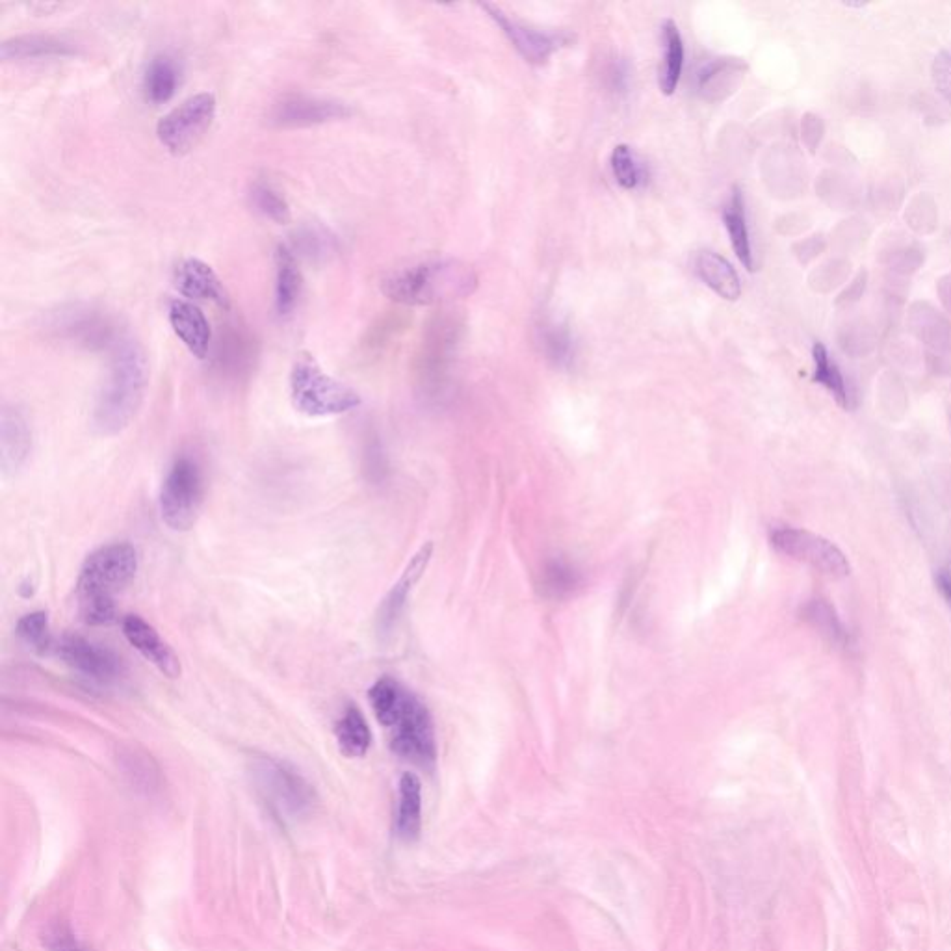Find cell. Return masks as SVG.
I'll use <instances>...</instances> for the list:
<instances>
[{"instance_id":"1","label":"cell","mask_w":951,"mask_h":951,"mask_svg":"<svg viewBox=\"0 0 951 951\" xmlns=\"http://www.w3.org/2000/svg\"><path fill=\"white\" fill-rule=\"evenodd\" d=\"M149 385V361L144 346L123 337L112 350L105 383L93 407V428L112 437L131 424L144 404Z\"/></svg>"},{"instance_id":"2","label":"cell","mask_w":951,"mask_h":951,"mask_svg":"<svg viewBox=\"0 0 951 951\" xmlns=\"http://www.w3.org/2000/svg\"><path fill=\"white\" fill-rule=\"evenodd\" d=\"M138 573V552L129 543H112L92 552L77 580L80 617L86 625L108 626L118 621L116 595Z\"/></svg>"},{"instance_id":"3","label":"cell","mask_w":951,"mask_h":951,"mask_svg":"<svg viewBox=\"0 0 951 951\" xmlns=\"http://www.w3.org/2000/svg\"><path fill=\"white\" fill-rule=\"evenodd\" d=\"M478 288V275L467 262L433 259L400 268L387 275L381 290L389 300L402 305H435L463 300Z\"/></svg>"},{"instance_id":"4","label":"cell","mask_w":951,"mask_h":951,"mask_svg":"<svg viewBox=\"0 0 951 951\" xmlns=\"http://www.w3.org/2000/svg\"><path fill=\"white\" fill-rule=\"evenodd\" d=\"M290 400L301 415L311 418L337 417L361 405V396L329 376L311 353L301 352L288 378Z\"/></svg>"},{"instance_id":"5","label":"cell","mask_w":951,"mask_h":951,"mask_svg":"<svg viewBox=\"0 0 951 951\" xmlns=\"http://www.w3.org/2000/svg\"><path fill=\"white\" fill-rule=\"evenodd\" d=\"M251 773L262 799L281 820L298 821L313 812V784L292 764L274 756H259L251 764Z\"/></svg>"},{"instance_id":"6","label":"cell","mask_w":951,"mask_h":951,"mask_svg":"<svg viewBox=\"0 0 951 951\" xmlns=\"http://www.w3.org/2000/svg\"><path fill=\"white\" fill-rule=\"evenodd\" d=\"M158 502L162 521L171 530L186 532L196 524L205 502V478L196 459L181 456L173 461Z\"/></svg>"},{"instance_id":"7","label":"cell","mask_w":951,"mask_h":951,"mask_svg":"<svg viewBox=\"0 0 951 951\" xmlns=\"http://www.w3.org/2000/svg\"><path fill=\"white\" fill-rule=\"evenodd\" d=\"M392 751L418 768H431L437 760L435 729L428 706L407 690L391 727Z\"/></svg>"},{"instance_id":"8","label":"cell","mask_w":951,"mask_h":951,"mask_svg":"<svg viewBox=\"0 0 951 951\" xmlns=\"http://www.w3.org/2000/svg\"><path fill=\"white\" fill-rule=\"evenodd\" d=\"M216 97L212 93H197L175 106L158 121L157 136L173 155L192 151L209 132L216 119Z\"/></svg>"},{"instance_id":"9","label":"cell","mask_w":951,"mask_h":951,"mask_svg":"<svg viewBox=\"0 0 951 951\" xmlns=\"http://www.w3.org/2000/svg\"><path fill=\"white\" fill-rule=\"evenodd\" d=\"M769 539L773 548L782 556L807 563L812 569L831 578H844L851 571L844 552L821 535L799 528L779 526L771 532Z\"/></svg>"},{"instance_id":"10","label":"cell","mask_w":951,"mask_h":951,"mask_svg":"<svg viewBox=\"0 0 951 951\" xmlns=\"http://www.w3.org/2000/svg\"><path fill=\"white\" fill-rule=\"evenodd\" d=\"M49 327L60 339L75 342L90 350H114V346L123 339L106 314L84 305L60 309L53 314Z\"/></svg>"},{"instance_id":"11","label":"cell","mask_w":951,"mask_h":951,"mask_svg":"<svg viewBox=\"0 0 951 951\" xmlns=\"http://www.w3.org/2000/svg\"><path fill=\"white\" fill-rule=\"evenodd\" d=\"M56 656L80 677L97 684H110L121 677V660L112 651L82 636L67 634L54 643Z\"/></svg>"},{"instance_id":"12","label":"cell","mask_w":951,"mask_h":951,"mask_svg":"<svg viewBox=\"0 0 951 951\" xmlns=\"http://www.w3.org/2000/svg\"><path fill=\"white\" fill-rule=\"evenodd\" d=\"M480 6L495 21L496 25L502 28V32L511 41V45L530 64H535V66L545 64L548 58L556 53L558 49H561L567 43H571V36L567 32H545V30L524 25L521 21L509 17L502 8H498L495 4H489V2H482Z\"/></svg>"},{"instance_id":"13","label":"cell","mask_w":951,"mask_h":951,"mask_svg":"<svg viewBox=\"0 0 951 951\" xmlns=\"http://www.w3.org/2000/svg\"><path fill=\"white\" fill-rule=\"evenodd\" d=\"M352 114V106L342 101L311 95H288L274 106L270 119L283 129H301L348 119Z\"/></svg>"},{"instance_id":"14","label":"cell","mask_w":951,"mask_h":951,"mask_svg":"<svg viewBox=\"0 0 951 951\" xmlns=\"http://www.w3.org/2000/svg\"><path fill=\"white\" fill-rule=\"evenodd\" d=\"M431 556H433V543L428 541L426 545L418 548L417 554L407 563V567H405L402 576L398 578V582L385 595V599L381 600L378 615H376V630H378L379 638H389L394 632V628L400 623L409 595L413 593V589L420 582V578L426 573Z\"/></svg>"},{"instance_id":"15","label":"cell","mask_w":951,"mask_h":951,"mask_svg":"<svg viewBox=\"0 0 951 951\" xmlns=\"http://www.w3.org/2000/svg\"><path fill=\"white\" fill-rule=\"evenodd\" d=\"M123 634L136 651L144 656L149 664L155 665L158 671L168 678L181 677V660L158 634L157 628L147 623L140 615H127L123 619Z\"/></svg>"},{"instance_id":"16","label":"cell","mask_w":951,"mask_h":951,"mask_svg":"<svg viewBox=\"0 0 951 951\" xmlns=\"http://www.w3.org/2000/svg\"><path fill=\"white\" fill-rule=\"evenodd\" d=\"M32 450V430L27 417L14 405H4L0 415V465L12 476L27 463Z\"/></svg>"},{"instance_id":"17","label":"cell","mask_w":951,"mask_h":951,"mask_svg":"<svg viewBox=\"0 0 951 951\" xmlns=\"http://www.w3.org/2000/svg\"><path fill=\"white\" fill-rule=\"evenodd\" d=\"M173 283L188 301H212L220 307H229V296L222 279L210 264L201 259H184L175 270Z\"/></svg>"},{"instance_id":"18","label":"cell","mask_w":951,"mask_h":951,"mask_svg":"<svg viewBox=\"0 0 951 951\" xmlns=\"http://www.w3.org/2000/svg\"><path fill=\"white\" fill-rule=\"evenodd\" d=\"M168 320L177 339L197 359H205L212 346V327L209 318L188 300H173L168 307Z\"/></svg>"},{"instance_id":"19","label":"cell","mask_w":951,"mask_h":951,"mask_svg":"<svg viewBox=\"0 0 951 951\" xmlns=\"http://www.w3.org/2000/svg\"><path fill=\"white\" fill-rule=\"evenodd\" d=\"M79 54L73 41L53 34H23L2 41L0 58L4 62H27L47 58H67Z\"/></svg>"},{"instance_id":"20","label":"cell","mask_w":951,"mask_h":951,"mask_svg":"<svg viewBox=\"0 0 951 951\" xmlns=\"http://www.w3.org/2000/svg\"><path fill=\"white\" fill-rule=\"evenodd\" d=\"M303 277L300 264L292 249L279 246L275 251V313L279 318H287L294 313L300 301Z\"/></svg>"},{"instance_id":"21","label":"cell","mask_w":951,"mask_h":951,"mask_svg":"<svg viewBox=\"0 0 951 951\" xmlns=\"http://www.w3.org/2000/svg\"><path fill=\"white\" fill-rule=\"evenodd\" d=\"M181 86V67L170 54H157L144 73V95L151 105H166Z\"/></svg>"},{"instance_id":"22","label":"cell","mask_w":951,"mask_h":951,"mask_svg":"<svg viewBox=\"0 0 951 951\" xmlns=\"http://www.w3.org/2000/svg\"><path fill=\"white\" fill-rule=\"evenodd\" d=\"M695 270L703 279L704 285L712 288L719 298L736 301L742 296L740 275L736 274V270L725 257L714 251H703L695 261Z\"/></svg>"},{"instance_id":"23","label":"cell","mask_w":951,"mask_h":951,"mask_svg":"<svg viewBox=\"0 0 951 951\" xmlns=\"http://www.w3.org/2000/svg\"><path fill=\"white\" fill-rule=\"evenodd\" d=\"M422 827V788L417 775L404 773L398 788L396 833L404 840H415Z\"/></svg>"},{"instance_id":"24","label":"cell","mask_w":951,"mask_h":951,"mask_svg":"<svg viewBox=\"0 0 951 951\" xmlns=\"http://www.w3.org/2000/svg\"><path fill=\"white\" fill-rule=\"evenodd\" d=\"M335 736L340 753L350 758L365 756L372 745V732L366 723L365 714L355 704H348L344 708L335 727Z\"/></svg>"},{"instance_id":"25","label":"cell","mask_w":951,"mask_h":951,"mask_svg":"<svg viewBox=\"0 0 951 951\" xmlns=\"http://www.w3.org/2000/svg\"><path fill=\"white\" fill-rule=\"evenodd\" d=\"M723 222L727 227L730 244H732L736 257L740 259L745 270L753 272L755 270V259H753V248H751V238H749L747 218H745V203H743L740 188L732 190L729 203L723 209Z\"/></svg>"},{"instance_id":"26","label":"cell","mask_w":951,"mask_h":951,"mask_svg":"<svg viewBox=\"0 0 951 951\" xmlns=\"http://www.w3.org/2000/svg\"><path fill=\"white\" fill-rule=\"evenodd\" d=\"M662 40H664V60L658 71V86H660V92L673 95L684 69V41L673 19H665Z\"/></svg>"},{"instance_id":"27","label":"cell","mask_w":951,"mask_h":951,"mask_svg":"<svg viewBox=\"0 0 951 951\" xmlns=\"http://www.w3.org/2000/svg\"><path fill=\"white\" fill-rule=\"evenodd\" d=\"M582 586V574L565 560H550L539 574V591L545 599L563 600Z\"/></svg>"},{"instance_id":"28","label":"cell","mask_w":951,"mask_h":951,"mask_svg":"<svg viewBox=\"0 0 951 951\" xmlns=\"http://www.w3.org/2000/svg\"><path fill=\"white\" fill-rule=\"evenodd\" d=\"M407 688H404L398 680L391 677L379 678L378 682L368 691V699L374 708V714L378 717L379 723L383 727H391L394 717L398 714L400 706L404 703Z\"/></svg>"},{"instance_id":"29","label":"cell","mask_w":951,"mask_h":951,"mask_svg":"<svg viewBox=\"0 0 951 951\" xmlns=\"http://www.w3.org/2000/svg\"><path fill=\"white\" fill-rule=\"evenodd\" d=\"M814 357V381L823 385L827 391L833 394L836 402L844 407H849V391H847L846 379L842 376L840 368L831 361L829 353L825 350L823 344H814L812 350Z\"/></svg>"},{"instance_id":"30","label":"cell","mask_w":951,"mask_h":951,"mask_svg":"<svg viewBox=\"0 0 951 951\" xmlns=\"http://www.w3.org/2000/svg\"><path fill=\"white\" fill-rule=\"evenodd\" d=\"M745 66L738 60L732 58H717L708 64H704L697 71V90L703 93L704 97H710V93L719 92V88H730V82L742 73Z\"/></svg>"},{"instance_id":"31","label":"cell","mask_w":951,"mask_h":951,"mask_svg":"<svg viewBox=\"0 0 951 951\" xmlns=\"http://www.w3.org/2000/svg\"><path fill=\"white\" fill-rule=\"evenodd\" d=\"M15 634L32 651L45 654V652L54 649V639L51 636V626H49L47 612H30L23 615L17 621Z\"/></svg>"},{"instance_id":"32","label":"cell","mask_w":951,"mask_h":951,"mask_svg":"<svg viewBox=\"0 0 951 951\" xmlns=\"http://www.w3.org/2000/svg\"><path fill=\"white\" fill-rule=\"evenodd\" d=\"M251 203L257 212L264 218L275 223L290 222V207L285 196L275 188L274 184L266 181H255L251 186Z\"/></svg>"},{"instance_id":"33","label":"cell","mask_w":951,"mask_h":951,"mask_svg":"<svg viewBox=\"0 0 951 951\" xmlns=\"http://www.w3.org/2000/svg\"><path fill=\"white\" fill-rule=\"evenodd\" d=\"M805 619L820 632L823 638L829 639L834 645L846 643L844 626L838 621L833 608L823 600H812L805 608Z\"/></svg>"},{"instance_id":"34","label":"cell","mask_w":951,"mask_h":951,"mask_svg":"<svg viewBox=\"0 0 951 951\" xmlns=\"http://www.w3.org/2000/svg\"><path fill=\"white\" fill-rule=\"evenodd\" d=\"M612 171L615 181L621 184L625 190H636L639 184L643 183L645 173L634 155V151L628 145H617L612 151Z\"/></svg>"},{"instance_id":"35","label":"cell","mask_w":951,"mask_h":951,"mask_svg":"<svg viewBox=\"0 0 951 951\" xmlns=\"http://www.w3.org/2000/svg\"><path fill=\"white\" fill-rule=\"evenodd\" d=\"M541 344L547 359L554 365L565 366L573 359V339L565 327L550 324L541 329Z\"/></svg>"},{"instance_id":"36","label":"cell","mask_w":951,"mask_h":951,"mask_svg":"<svg viewBox=\"0 0 951 951\" xmlns=\"http://www.w3.org/2000/svg\"><path fill=\"white\" fill-rule=\"evenodd\" d=\"M43 944L51 951H92L88 950L73 931L64 924H54L43 933Z\"/></svg>"},{"instance_id":"37","label":"cell","mask_w":951,"mask_h":951,"mask_svg":"<svg viewBox=\"0 0 951 951\" xmlns=\"http://www.w3.org/2000/svg\"><path fill=\"white\" fill-rule=\"evenodd\" d=\"M933 80L938 93L951 105V51L938 54L933 64Z\"/></svg>"},{"instance_id":"38","label":"cell","mask_w":951,"mask_h":951,"mask_svg":"<svg viewBox=\"0 0 951 951\" xmlns=\"http://www.w3.org/2000/svg\"><path fill=\"white\" fill-rule=\"evenodd\" d=\"M937 582L938 587H940V591H942V595L946 597V600L950 602L951 606V574L946 573V571L938 573Z\"/></svg>"}]
</instances>
